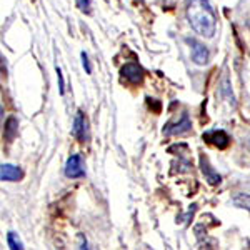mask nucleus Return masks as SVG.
Instances as JSON below:
<instances>
[{
	"label": "nucleus",
	"mask_w": 250,
	"mask_h": 250,
	"mask_svg": "<svg viewBox=\"0 0 250 250\" xmlns=\"http://www.w3.org/2000/svg\"><path fill=\"white\" fill-rule=\"evenodd\" d=\"M57 77H59V92L60 95L65 94V83H63V75H62V70L57 67Z\"/></svg>",
	"instance_id": "nucleus-15"
},
{
	"label": "nucleus",
	"mask_w": 250,
	"mask_h": 250,
	"mask_svg": "<svg viewBox=\"0 0 250 250\" xmlns=\"http://www.w3.org/2000/svg\"><path fill=\"white\" fill-rule=\"evenodd\" d=\"M65 175L68 179H80L85 175V168H83V160L80 155H70L65 164Z\"/></svg>",
	"instance_id": "nucleus-4"
},
{
	"label": "nucleus",
	"mask_w": 250,
	"mask_h": 250,
	"mask_svg": "<svg viewBox=\"0 0 250 250\" xmlns=\"http://www.w3.org/2000/svg\"><path fill=\"white\" fill-rule=\"evenodd\" d=\"M0 75H3V77L7 75V63H5V57L2 54H0Z\"/></svg>",
	"instance_id": "nucleus-16"
},
{
	"label": "nucleus",
	"mask_w": 250,
	"mask_h": 250,
	"mask_svg": "<svg viewBox=\"0 0 250 250\" xmlns=\"http://www.w3.org/2000/svg\"><path fill=\"white\" fill-rule=\"evenodd\" d=\"M72 132H74V135L77 137L79 142H85V140L88 139V124H87V119H85V115H83L82 110H79L77 115H75L74 128H72Z\"/></svg>",
	"instance_id": "nucleus-7"
},
{
	"label": "nucleus",
	"mask_w": 250,
	"mask_h": 250,
	"mask_svg": "<svg viewBox=\"0 0 250 250\" xmlns=\"http://www.w3.org/2000/svg\"><path fill=\"white\" fill-rule=\"evenodd\" d=\"M75 2H77V7L83 14H90V0H75Z\"/></svg>",
	"instance_id": "nucleus-13"
},
{
	"label": "nucleus",
	"mask_w": 250,
	"mask_h": 250,
	"mask_svg": "<svg viewBox=\"0 0 250 250\" xmlns=\"http://www.w3.org/2000/svg\"><path fill=\"white\" fill-rule=\"evenodd\" d=\"M80 57H82V65L85 68V74H92V65H90V60H88V55L85 52H82Z\"/></svg>",
	"instance_id": "nucleus-14"
},
{
	"label": "nucleus",
	"mask_w": 250,
	"mask_h": 250,
	"mask_svg": "<svg viewBox=\"0 0 250 250\" xmlns=\"http://www.w3.org/2000/svg\"><path fill=\"white\" fill-rule=\"evenodd\" d=\"M187 20L199 35L212 39L217 29V15L208 0H188Z\"/></svg>",
	"instance_id": "nucleus-1"
},
{
	"label": "nucleus",
	"mask_w": 250,
	"mask_h": 250,
	"mask_svg": "<svg viewBox=\"0 0 250 250\" xmlns=\"http://www.w3.org/2000/svg\"><path fill=\"white\" fill-rule=\"evenodd\" d=\"M200 170H202L205 180H207L210 185H219L220 184L222 177L215 170H213L210 162H208V159L205 155H200Z\"/></svg>",
	"instance_id": "nucleus-9"
},
{
	"label": "nucleus",
	"mask_w": 250,
	"mask_h": 250,
	"mask_svg": "<svg viewBox=\"0 0 250 250\" xmlns=\"http://www.w3.org/2000/svg\"><path fill=\"white\" fill-rule=\"evenodd\" d=\"M233 204H235L237 207L245 208V210L250 212V195L249 193H237V195L233 197Z\"/></svg>",
	"instance_id": "nucleus-11"
},
{
	"label": "nucleus",
	"mask_w": 250,
	"mask_h": 250,
	"mask_svg": "<svg viewBox=\"0 0 250 250\" xmlns=\"http://www.w3.org/2000/svg\"><path fill=\"white\" fill-rule=\"evenodd\" d=\"M204 140H207L208 144H213L217 148H227L230 144V137L225 134L224 130H212L204 134Z\"/></svg>",
	"instance_id": "nucleus-8"
},
{
	"label": "nucleus",
	"mask_w": 250,
	"mask_h": 250,
	"mask_svg": "<svg viewBox=\"0 0 250 250\" xmlns=\"http://www.w3.org/2000/svg\"><path fill=\"white\" fill-rule=\"evenodd\" d=\"M192 128V124H190V119H188L187 112H182L180 114V119L175 120V122H168L167 125L164 127V135L165 137H172V135H184L187 132H190Z\"/></svg>",
	"instance_id": "nucleus-2"
},
{
	"label": "nucleus",
	"mask_w": 250,
	"mask_h": 250,
	"mask_svg": "<svg viewBox=\"0 0 250 250\" xmlns=\"http://www.w3.org/2000/svg\"><path fill=\"white\" fill-rule=\"evenodd\" d=\"M135 2H142V0H135Z\"/></svg>",
	"instance_id": "nucleus-18"
},
{
	"label": "nucleus",
	"mask_w": 250,
	"mask_h": 250,
	"mask_svg": "<svg viewBox=\"0 0 250 250\" xmlns=\"http://www.w3.org/2000/svg\"><path fill=\"white\" fill-rule=\"evenodd\" d=\"M187 43L192 48V60L197 63V65H205L208 62V50L207 47L202 45L200 42L193 39H187Z\"/></svg>",
	"instance_id": "nucleus-5"
},
{
	"label": "nucleus",
	"mask_w": 250,
	"mask_h": 250,
	"mask_svg": "<svg viewBox=\"0 0 250 250\" xmlns=\"http://www.w3.org/2000/svg\"><path fill=\"white\" fill-rule=\"evenodd\" d=\"M17 127H19V122L15 117H9L5 122V127H3V137H5L7 142H12L17 135Z\"/></svg>",
	"instance_id": "nucleus-10"
},
{
	"label": "nucleus",
	"mask_w": 250,
	"mask_h": 250,
	"mask_svg": "<svg viewBox=\"0 0 250 250\" xmlns=\"http://www.w3.org/2000/svg\"><path fill=\"white\" fill-rule=\"evenodd\" d=\"M2 119H3V107L0 105V127H2Z\"/></svg>",
	"instance_id": "nucleus-17"
},
{
	"label": "nucleus",
	"mask_w": 250,
	"mask_h": 250,
	"mask_svg": "<svg viewBox=\"0 0 250 250\" xmlns=\"http://www.w3.org/2000/svg\"><path fill=\"white\" fill-rule=\"evenodd\" d=\"M7 242H9V247L12 250H22L23 249L22 242L19 240V237L15 232H9V235H7Z\"/></svg>",
	"instance_id": "nucleus-12"
},
{
	"label": "nucleus",
	"mask_w": 250,
	"mask_h": 250,
	"mask_svg": "<svg viewBox=\"0 0 250 250\" xmlns=\"http://www.w3.org/2000/svg\"><path fill=\"white\" fill-rule=\"evenodd\" d=\"M23 179L22 168L12 164H2L0 165V180L3 182H19Z\"/></svg>",
	"instance_id": "nucleus-6"
},
{
	"label": "nucleus",
	"mask_w": 250,
	"mask_h": 250,
	"mask_svg": "<svg viewBox=\"0 0 250 250\" xmlns=\"http://www.w3.org/2000/svg\"><path fill=\"white\" fill-rule=\"evenodd\" d=\"M120 75L122 79L127 80L128 83H134V85H140L144 82V77H145V72L144 68L135 62H128L120 68Z\"/></svg>",
	"instance_id": "nucleus-3"
}]
</instances>
